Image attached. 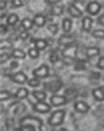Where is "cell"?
<instances>
[{
	"label": "cell",
	"mask_w": 104,
	"mask_h": 131,
	"mask_svg": "<svg viewBox=\"0 0 104 131\" xmlns=\"http://www.w3.org/2000/svg\"><path fill=\"white\" fill-rule=\"evenodd\" d=\"M65 118V110H56L52 113L51 117L49 118V124L52 126H57L64 122Z\"/></svg>",
	"instance_id": "1"
},
{
	"label": "cell",
	"mask_w": 104,
	"mask_h": 131,
	"mask_svg": "<svg viewBox=\"0 0 104 131\" xmlns=\"http://www.w3.org/2000/svg\"><path fill=\"white\" fill-rule=\"evenodd\" d=\"M76 53H77V45L75 43H73L72 45L69 47H66L65 50L62 51V56L65 58H71V59L74 60L75 57H76Z\"/></svg>",
	"instance_id": "2"
},
{
	"label": "cell",
	"mask_w": 104,
	"mask_h": 131,
	"mask_svg": "<svg viewBox=\"0 0 104 131\" xmlns=\"http://www.w3.org/2000/svg\"><path fill=\"white\" fill-rule=\"evenodd\" d=\"M44 86H45V88H47L50 92H52V93H57V92L62 87V81L61 80L56 79V80H52V81H50V82H46Z\"/></svg>",
	"instance_id": "3"
},
{
	"label": "cell",
	"mask_w": 104,
	"mask_h": 131,
	"mask_svg": "<svg viewBox=\"0 0 104 131\" xmlns=\"http://www.w3.org/2000/svg\"><path fill=\"white\" fill-rule=\"evenodd\" d=\"M32 75L35 78H46L49 75V67L46 65H41L40 67L32 71Z\"/></svg>",
	"instance_id": "4"
},
{
	"label": "cell",
	"mask_w": 104,
	"mask_h": 131,
	"mask_svg": "<svg viewBox=\"0 0 104 131\" xmlns=\"http://www.w3.org/2000/svg\"><path fill=\"white\" fill-rule=\"evenodd\" d=\"M50 102H51L52 106H64V104L67 103V99L64 95H52L50 97Z\"/></svg>",
	"instance_id": "5"
},
{
	"label": "cell",
	"mask_w": 104,
	"mask_h": 131,
	"mask_svg": "<svg viewBox=\"0 0 104 131\" xmlns=\"http://www.w3.org/2000/svg\"><path fill=\"white\" fill-rule=\"evenodd\" d=\"M101 4L97 3V1H90L87 6V12L92 15H96L97 13L101 10Z\"/></svg>",
	"instance_id": "6"
},
{
	"label": "cell",
	"mask_w": 104,
	"mask_h": 131,
	"mask_svg": "<svg viewBox=\"0 0 104 131\" xmlns=\"http://www.w3.org/2000/svg\"><path fill=\"white\" fill-rule=\"evenodd\" d=\"M32 108L37 111V113H42V114H46V113H49L51 110V107L47 103H45V102H37V103L34 104Z\"/></svg>",
	"instance_id": "7"
},
{
	"label": "cell",
	"mask_w": 104,
	"mask_h": 131,
	"mask_svg": "<svg viewBox=\"0 0 104 131\" xmlns=\"http://www.w3.org/2000/svg\"><path fill=\"white\" fill-rule=\"evenodd\" d=\"M93 96L95 97L96 101H104V86H99L97 88L93 89Z\"/></svg>",
	"instance_id": "8"
},
{
	"label": "cell",
	"mask_w": 104,
	"mask_h": 131,
	"mask_svg": "<svg viewBox=\"0 0 104 131\" xmlns=\"http://www.w3.org/2000/svg\"><path fill=\"white\" fill-rule=\"evenodd\" d=\"M73 42H74V36L73 35H62L61 37L59 38V44L60 45H67V47H69V45H72Z\"/></svg>",
	"instance_id": "9"
},
{
	"label": "cell",
	"mask_w": 104,
	"mask_h": 131,
	"mask_svg": "<svg viewBox=\"0 0 104 131\" xmlns=\"http://www.w3.org/2000/svg\"><path fill=\"white\" fill-rule=\"evenodd\" d=\"M74 108H75V110L79 111V113H81V114H86V113H88V110H89V106L83 101L75 102Z\"/></svg>",
	"instance_id": "10"
},
{
	"label": "cell",
	"mask_w": 104,
	"mask_h": 131,
	"mask_svg": "<svg viewBox=\"0 0 104 131\" xmlns=\"http://www.w3.org/2000/svg\"><path fill=\"white\" fill-rule=\"evenodd\" d=\"M10 78H12L13 81L17 82V84H24V82L27 81V75H25L23 72H17V73L13 74Z\"/></svg>",
	"instance_id": "11"
},
{
	"label": "cell",
	"mask_w": 104,
	"mask_h": 131,
	"mask_svg": "<svg viewBox=\"0 0 104 131\" xmlns=\"http://www.w3.org/2000/svg\"><path fill=\"white\" fill-rule=\"evenodd\" d=\"M34 23L37 26V27H43V26H45V23H46V17L43 14H36L34 17Z\"/></svg>",
	"instance_id": "12"
},
{
	"label": "cell",
	"mask_w": 104,
	"mask_h": 131,
	"mask_svg": "<svg viewBox=\"0 0 104 131\" xmlns=\"http://www.w3.org/2000/svg\"><path fill=\"white\" fill-rule=\"evenodd\" d=\"M68 12H69V14L72 15L73 17H80L82 15L81 9H80V8H77L74 4H71V5L68 6Z\"/></svg>",
	"instance_id": "13"
},
{
	"label": "cell",
	"mask_w": 104,
	"mask_h": 131,
	"mask_svg": "<svg viewBox=\"0 0 104 131\" xmlns=\"http://www.w3.org/2000/svg\"><path fill=\"white\" fill-rule=\"evenodd\" d=\"M92 25H93V20L89 16H84L82 19V30L83 31H89L92 29Z\"/></svg>",
	"instance_id": "14"
},
{
	"label": "cell",
	"mask_w": 104,
	"mask_h": 131,
	"mask_svg": "<svg viewBox=\"0 0 104 131\" xmlns=\"http://www.w3.org/2000/svg\"><path fill=\"white\" fill-rule=\"evenodd\" d=\"M99 49L96 47H92V48H88L86 51V54L88 58H92V57H95V56H97V54H99Z\"/></svg>",
	"instance_id": "15"
},
{
	"label": "cell",
	"mask_w": 104,
	"mask_h": 131,
	"mask_svg": "<svg viewBox=\"0 0 104 131\" xmlns=\"http://www.w3.org/2000/svg\"><path fill=\"white\" fill-rule=\"evenodd\" d=\"M32 95L35 96V99L38 100V102H44L45 97H46L45 92H43V91H35V92H32Z\"/></svg>",
	"instance_id": "16"
},
{
	"label": "cell",
	"mask_w": 104,
	"mask_h": 131,
	"mask_svg": "<svg viewBox=\"0 0 104 131\" xmlns=\"http://www.w3.org/2000/svg\"><path fill=\"white\" fill-rule=\"evenodd\" d=\"M28 94H29V92H28L27 88H20L15 93V97L22 100V99H25V97L28 96Z\"/></svg>",
	"instance_id": "17"
},
{
	"label": "cell",
	"mask_w": 104,
	"mask_h": 131,
	"mask_svg": "<svg viewBox=\"0 0 104 131\" xmlns=\"http://www.w3.org/2000/svg\"><path fill=\"white\" fill-rule=\"evenodd\" d=\"M12 56L14 58H17V59H24L25 58V52L22 51L21 49H15V50H13Z\"/></svg>",
	"instance_id": "18"
},
{
	"label": "cell",
	"mask_w": 104,
	"mask_h": 131,
	"mask_svg": "<svg viewBox=\"0 0 104 131\" xmlns=\"http://www.w3.org/2000/svg\"><path fill=\"white\" fill-rule=\"evenodd\" d=\"M72 21H71V19H64V21H62V29H64L65 32H68L71 31V29H72Z\"/></svg>",
	"instance_id": "19"
},
{
	"label": "cell",
	"mask_w": 104,
	"mask_h": 131,
	"mask_svg": "<svg viewBox=\"0 0 104 131\" xmlns=\"http://www.w3.org/2000/svg\"><path fill=\"white\" fill-rule=\"evenodd\" d=\"M35 45H36V49H37V50H43V49H45V48L47 47V42L45 40L40 38V40H36Z\"/></svg>",
	"instance_id": "20"
},
{
	"label": "cell",
	"mask_w": 104,
	"mask_h": 131,
	"mask_svg": "<svg viewBox=\"0 0 104 131\" xmlns=\"http://www.w3.org/2000/svg\"><path fill=\"white\" fill-rule=\"evenodd\" d=\"M62 5H53L52 6V9H51V13L55 15H61L62 14Z\"/></svg>",
	"instance_id": "21"
},
{
	"label": "cell",
	"mask_w": 104,
	"mask_h": 131,
	"mask_svg": "<svg viewBox=\"0 0 104 131\" xmlns=\"http://www.w3.org/2000/svg\"><path fill=\"white\" fill-rule=\"evenodd\" d=\"M19 22V16L16 14H10L7 19V23L9 26H15L16 23Z\"/></svg>",
	"instance_id": "22"
},
{
	"label": "cell",
	"mask_w": 104,
	"mask_h": 131,
	"mask_svg": "<svg viewBox=\"0 0 104 131\" xmlns=\"http://www.w3.org/2000/svg\"><path fill=\"white\" fill-rule=\"evenodd\" d=\"M21 25H22V28L24 30H29L32 28V21L30 19H23Z\"/></svg>",
	"instance_id": "23"
},
{
	"label": "cell",
	"mask_w": 104,
	"mask_h": 131,
	"mask_svg": "<svg viewBox=\"0 0 104 131\" xmlns=\"http://www.w3.org/2000/svg\"><path fill=\"white\" fill-rule=\"evenodd\" d=\"M86 65H87V63L84 62V60H77L76 63H75V65H74V69L76 70V71H82V70H84L86 69Z\"/></svg>",
	"instance_id": "24"
},
{
	"label": "cell",
	"mask_w": 104,
	"mask_h": 131,
	"mask_svg": "<svg viewBox=\"0 0 104 131\" xmlns=\"http://www.w3.org/2000/svg\"><path fill=\"white\" fill-rule=\"evenodd\" d=\"M47 29H49V31L51 32L52 35H56L58 32V26L56 25V23H51V25L47 26Z\"/></svg>",
	"instance_id": "25"
},
{
	"label": "cell",
	"mask_w": 104,
	"mask_h": 131,
	"mask_svg": "<svg viewBox=\"0 0 104 131\" xmlns=\"http://www.w3.org/2000/svg\"><path fill=\"white\" fill-rule=\"evenodd\" d=\"M28 53H29V56L31 58H37L38 56H40V52H38V50L36 49V48H34V49H29V51H28Z\"/></svg>",
	"instance_id": "26"
},
{
	"label": "cell",
	"mask_w": 104,
	"mask_h": 131,
	"mask_svg": "<svg viewBox=\"0 0 104 131\" xmlns=\"http://www.w3.org/2000/svg\"><path fill=\"white\" fill-rule=\"evenodd\" d=\"M28 85H29L30 87H37V86H40V80H38L37 78L29 79V80H28Z\"/></svg>",
	"instance_id": "27"
},
{
	"label": "cell",
	"mask_w": 104,
	"mask_h": 131,
	"mask_svg": "<svg viewBox=\"0 0 104 131\" xmlns=\"http://www.w3.org/2000/svg\"><path fill=\"white\" fill-rule=\"evenodd\" d=\"M0 48H1V50H5L6 49H10L12 48V43L9 42V41H1V43H0Z\"/></svg>",
	"instance_id": "28"
},
{
	"label": "cell",
	"mask_w": 104,
	"mask_h": 131,
	"mask_svg": "<svg viewBox=\"0 0 104 131\" xmlns=\"http://www.w3.org/2000/svg\"><path fill=\"white\" fill-rule=\"evenodd\" d=\"M93 36L96 37V38H104V30H101V29H97V30H94L93 32Z\"/></svg>",
	"instance_id": "29"
},
{
	"label": "cell",
	"mask_w": 104,
	"mask_h": 131,
	"mask_svg": "<svg viewBox=\"0 0 104 131\" xmlns=\"http://www.w3.org/2000/svg\"><path fill=\"white\" fill-rule=\"evenodd\" d=\"M9 97H10L9 92H7V91H1V93H0V100H1V101H5V100L9 99Z\"/></svg>",
	"instance_id": "30"
},
{
	"label": "cell",
	"mask_w": 104,
	"mask_h": 131,
	"mask_svg": "<svg viewBox=\"0 0 104 131\" xmlns=\"http://www.w3.org/2000/svg\"><path fill=\"white\" fill-rule=\"evenodd\" d=\"M58 60H59V57H58V53L56 51H53L51 53V56H50V62L51 63H57Z\"/></svg>",
	"instance_id": "31"
},
{
	"label": "cell",
	"mask_w": 104,
	"mask_h": 131,
	"mask_svg": "<svg viewBox=\"0 0 104 131\" xmlns=\"http://www.w3.org/2000/svg\"><path fill=\"white\" fill-rule=\"evenodd\" d=\"M12 5H13V7H21L22 5H24V3L21 1V0H13Z\"/></svg>",
	"instance_id": "32"
},
{
	"label": "cell",
	"mask_w": 104,
	"mask_h": 131,
	"mask_svg": "<svg viewBox=\"0 0 104 131\" xmlns=\"http://www.w3.org/2000/svg\"><path fill=\"white\" fill-rule=\"evenodd\" d=\"M97 67L101 70H104V57H101L98 59V63H97Z\"/></svg>",
	"instance_id": "33"
},
{
	"label": "cell",
	"mask_w": 104,
	"mask_h": 131,
	"mask_svg": "<svg viewBox=\"0 0 104 131\" xmlns=\"http://www.w3.org/2000/svg\"><path fill=\"white\" fill-rule=\"evenodd\" d=\"M8 58H9V54H8V53H6V54H5V52H4V51L1 52V58H0L1 60H0V62H1V63H5L6 60L8 59Z\"/></svg>",
	"instance_id": "34"
},
{
	"label": "cell",
	"mask_w": 104,
	"mask_h": 131,
	"mask_svg": "<svg viewBox=\"0 0 104 131\" xmlns=\"http://www.w3.org/2000/svg\"><path fill=\"white\" fill-rule=\"evenodd\" d=\"M101 78V73L99 72H92V79L94 80H97Z\"/></svg>",
	"instance_id": "35"
},
{
	"label": "cell",
	"mask_w": 104,
	"mask_h": 131,
	"mask_svg": "<svg viewBox=\"0 0 104 131\" xmlns=\"http://www.w3.org/2000/svg\"><path fill=\"white\" fill-rule=\"evenodd\" d=\"M29 37V35H28V32H25V31H22V32H20V38L21 40H23V41H25Z\"/></svg>",
	"instance_id": "36"
},
{
	"label": "cell",
	"mask_w": 104,
	"mask_h": 131,
	"mask_svg": "<svg viewBox=\"0 0 104 131\" xmlns=\"http://www.w3.org/2000/svg\"><path fill=\"white\" fill-rule=\"evenodd\" d=\"M97 23H99V25H102V26H104V14H102L101 16L97 19Z\"/></svg>",
	"instance_id": "37"
},
{
	"label": "cell",
	"mask_w": 104,
	"mask_h": 131,
	"mask_svg": "<svg viewBox=\"0 0 104 131\" xmlns=\"http://www.w3.org/2000/svg\"><path fill=\"white\" fill-rule=\"evenodd\" d=\"M0 31H1V34H5V32H7V27H5V25H1Z\"/></svg>",
	"instance_id": "38"
},
{
	"label": "cell",
	"mask_w": 104,
	"mask_h": 131,
	"mask_svg": "<svg viewBox=\"0 0 104 131\" xmlns=\"http://www.w3.org/2000/svg\"><path fill=\"white\" fill-rule=\"evenodd\" d=\"M17 66H19V63H17V62H12V64H10V69H12V70L16 69Z\"/></svg>",
	"instance_id": "39"
},
{
	"label": "cell",
	"mask_w": 104,
	"mask_h": 131,
	"mask_svg": "<svg viewBox=\"0 0 104 131\" xmlns=\"http://www.w3.org/2000/svg\"><path fill=\"white\" fill-rule=\"evenodd\" d=\"M5 0H1V1H0V8H1V9H4V8H5Z\"/></svg>",
	"instance_id": "40"
},
{
	"label": "cell",
	"mask_w": 104,
	"mask_h": 131,
	"mask_svg": "<svg viewBox=\"0 0 104 131\" xmlns=\"http://www.w3.org/2000/svg\"><path fill=\"white\" fill-rule=\"evenodd\" d=\"M72 62H73V59H71V58H65V63L66 64H71Z\"/></svg>",
	"instance_id": "41"
},
{
	"label": "cell",
	"mask_w": 104,
	"mask_h": 131,
	"mask_svg": "<svg viewBox=\"0 0 104 131\" xmlns=\"http://www.w3.org/2000/svg\"><path fill=\"white\" fill-rule=\"evenodd\" d=\"M58 131H68V130H66V129H60V130H58Z\"/></svg>",
	"instance_id": "42"
}]
</instances>
